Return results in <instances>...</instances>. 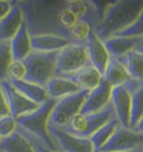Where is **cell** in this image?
Instances as JSON below:
<instances>
[{
    "instance_id": "f1b7e54d",
    "label": "cell",
    "mask_w": 143,
    "mask_h": 152,
    "mask_svg": "<svg viewBox=\"0 0 143 152\" xmlns=\"http://www.w3.org/2000/svg\"><path fill=\"white\" fill-rule=\"evenodd\" d=\"M18 131H19L20 133H23L25 137L28 139L29 142L33 144V147L35 148V150L37 152H61L58 149H50V148H48L47 145H46L43 141H40L38 138L34 137L33 134L28 133L27 131L23 130V129L19 128V126H18Z\"/></svg>"
},
{
    "instance_id": "484cf974",
    "label": "cell",
    "mask_w": 143,
    "mask_h": 152,
    "mask_svg": "<svg viewBox=\"0 0 143 152\" xmlns=\"http://www.w3.org/2000/svg\"><path fill=\"white\" fill-rule=\"evenodd\" d=\"M27 77V67L24 61L12 59L8 68V81H24Z\"/></svg>"
},
{
    "instance_id": "ba28073f",
    "label": "cell",
    "mask_w": 143,
    "mask_h": 152,
    "mask_svg": "<svg viewBox=\"0 0 143 152\" xmlns=\"http://www.w3.org/2000/svg\"><path fill=\"white\" fill-rule=\"evenodd\" d=\"M48 133L55 148L61 152H95L90 139L75 137L63 129L52 125H48Z\"/></svg>"
},
{
    "instance_id": "d6a6232c",
    "label": "cell",
    "mask_w": 143,
    "mask_h": 152,
    "mask_svg": "<svg viewBox=\"0 0 143 152\" xmlns=\"http://www.w3.org/2000/svg\"><path fill=\"white\" fill-rule=\"evenodd\" d=\"M139 46L143 48V38H141V40H140V45H139Z\"/></svg>"
},
{
    "instance_id": "603a6c76",
    "label": "cell",
    "mask_w": 143,
    "mask_h": 152,
    "mask_svg": "<svg viewBox=\"0 0 143 152\" xmlns=\"http://www.w3.org/2000/svg\"><path fill=\"white\" fill-rule=\"evenodd\" d=\"M0 151L1 152H37L29 142V140L23 133L17 131L11 134L10 137L2 139L0 143Z\"/></svg>"
},
{
    "instance_id": "7c38bea8",
    "label": "cell",
    "mask_w": 143,
    "mask_h": 152,
    "mask_svg": "<svg viewBox=\"0 0 143 152\" xmlns=\"http://www.w3.org/2000/svg\"><path fill=\"white\" fill-rule=\"evenodd\" d=\"M85 46L87 49V56L92 66H94L103 75L105 68L111 59L110 53L105 46L104 42L101 39L94 31L90 34L88 38L86 39Z\"/></svg>"
},
{
    "instance_id": "d6986e66",
    "label": "cell",
    "mask_w": 143,
    "mask_h": 152,
    "mask_svg": "<svg viewBox=\"0 0 143 152\" xmlns=\"http://www.w3.org/2000/svg\"><path fill=\"white\" fill-rule=\"evenodd\" d=\"M103 80L107 82L112 87H117L128 84L131 80V76L126 67L124 66V64L119 58L111 57L103 74Z\"/></svg>"
},
{
    "instance_id": "6da1fadb",
    "label": "cell",
    "mask_w": 143,
    "mask_h": 152,
    "mask_svg": "<svg viewBox=\"0 0 143 152\" xmlns=\"http://www.w3.org/2000/svg\"><path fill=\"white\" fill-rule=\"evenodd\" d=\"M143 9V0H120L106 6L100 24L94 33L104 42L129 28L139 18Z\"/></svg>"
},
{
    "instance_id": "277c9868",
    "label": "cell",
    "mask_w": 143,
    "mask_h": 152,
    "mask_svg": "<svg viewBox=\"0 0 143 152\" xmlns=\"http://www.w3.org/2000/svg\"><path fill=\"white\" fill-rule=\"evenodd\" d=\"M114 118L115 113L110 104L105 110L97 113H78L69 121L65 128H63V130L75 137L90 139L98 129Z\"/></svg>"
},
{
    "instance_id": "3957f363",
    "label": "cell",
    "mask_w": 143,
    "mask_h": 152,
    "mask_svg": "<svg viewBox=\"0 0 143 152\" xmlns=\"http://www.w3.org/2000/svg\"><path fill=\"white\" fill-rule=\"evenodd\" d=\"M57 53L33 52L24 59L27 67L26 81L46 86L48 82L56 75Z\"/></svg>"
},
{
    "instance_id": "d590c367",
    "label": "cell",
    "mask_w": 143,
    "mask_h": 152,
    "mask_svg": "<svg viewBox=\"0 0 143 152\" xmlns=\"http://www.w3.org/2000/svg\"><path fill=\"white\" fill-rule=\"evenodd\" d=\"M132 152H133V151H132Z\"/></svg>"
},
{
    "instance_id": "4fadbf2b",
    "label": "cell",
    "mask_w": 143,
    "mask_h": 152,
    "mask_svg": "<svg viewBox=\"0 0 143 152\" xmlns=\"http://www.w3.org/2000/svg\"><path fill=\"white\" fill-rule=\"evenodd\" d=\"M24 23V10L19 5V1H14L11 11L0 21V40L10 42Z\"/></svg>"
},
{
    "instance_id": "5bb4252c",
    "label": "cell",
    "mask_w": 143,
    "mask_h": 152,
    "mask_svg": "<svg viewBox=\"0 0 143 152\" xmlns=\"http://www.w3.org/2000/svg\"><path fill=\"white\" fill-rule=\"evenodd\" d=\"M65 77L69 78L80 90L87 92L94 90L103 82V75L91 64Z\"/></svg>"
},
{
    "instance_id": "e575fe53",
    "label": "cell",
    "mask_w": 143,
    "mask_h": 152,
    "mask_svg": "<svg viewBox=\"0 0 143 152\" xmlns=\"http://www.w3.org/2000/svg\"><path fill=\"white\" fill-rule=\"evenodd\" d=\"M139 152H143V148H142V149H141V150H140Z\"/></svg>"
},
{
    "instance_id": "f546056e",
    "label": "cell",
    "mask_w": 143,
    "mask_h": 152,
    "mask_svg": "<svg viewBox=\"0 0 143 152\" xmlns=\"http://www.w3.org/2000/svg\"><path fill=\"white\" fill-rule=\"evenodd\" d=\"M9 106H8V102H7V97L5 95V92L1 87L0 84V118L5 116V115H9Z\"/></svg>"
},
{
    "instance_id": "8fae6325",
    "label": "cell",
    "mask_w": 143,
    "mask_h": 152,
    "mask_svg": "<svg viewBox=\"0 0 143 152\" xmlns=\"http://www.w3.org/2000/svg\"><path fill=\"white\" fill-rule=\"evenodd\" d=\"M111 105L115 113V118L124 128H130L131 123V93L126 86L113 87L111 96Z\"/></svg>"
},
{
    "instance_id": "cb8c5ba5",
    "label": "cell",
    "mask_w": 143,
    "mask_h": 152,
    "mask_svg": "<svg viewBox=\"0 0 143 152\" xmlns=\"http://www.w3.org/2000/svg\"><path fill=\"white\" fill-rule=\"evenodd\" d=\"M120 125V122L117 121L116 118L112 119L109 121L106 124H104L102 128H100L96 131L93 135H92L90 140H91L93 147L95 149V152H98L104 147L106 143L109 142V140L112 138V135L115 133V131L117 130Z\"/></svg>"
},
{
    "instance_id": "52a82bcc",
    "label": "cell",
    "mask_w": 143,
    "mask_h": 152,
    "mask_svg": "<svg viewBox=\"0 0 143 152\" xmlns=\"http://www.w3.org/2000/svg\"><path fill=\"white\" fill-rule=\"evenodd\" d=\"M143 148V133L120 125L98 152H139Z\"/></svg>"
},
{
    "instance_id": "44dd1931",
    "label": "cell",
    "mask_w": 143,
    "mask_h": 152,
    "mask_svg": "<svg viewBox=\"0 0 143 152\" xmlns=\"http://www.w3.org/2000/svg\"><path fill=\"white\" fill-rule=\"evenodd\" d=\"M141 38H132V37H121V36H113L104 40V44L107 52L110 53L111 57L121 58L126 55L129 52L133 50L140 45Z\"/></svg>"
},
{
    "instance_id": "5b68a950",
    "label": "cell",
    "mask_w": 143,
    "mask_h": 152,
    "mask_svg": "<svg viewBox=\"0 0 143 152\" xmlns=\"http://www.w3.org/2000/svg\"><path fill=\"white\" fill-rule=\"evenodd\" d=\"M87 94V91H80L75 94L68 95L56 101L49 116L48 125L59 129L65 128L75 115L81 113Z\"/></svg>"
},
{
    "instance_id": "4dcf8cb0",
    "label": "cell",
    "mask_w": 143,
    "mask_h": 152,
    "mask_svg": "<svg viewBox=\"0 0 143 152\" xmlns=\"http://www.w3.org/2000/svg\"><path fill=\"white\" fill-rule=\"evenodd\" d=\"M14 6V1L9 0H0V21L9 14Z\"/></svg>"
},
{
    "instance_id": "9a60e30c",
    "label": "cell",
    "mask_w": 143,
    "mask_h": 152,
    "mask_svg": "<svg viewBox=\"0 0 143 152\" xmlns=\"http://www.w3.org/2000/svg\"><path fill=\"white\" fill-rule=\"evenodd\" d=\"M9 46L12 58L16 61H24L25 58L33 52L31 36L29 34L28 27H27L26 23L21 25L19 30L10 39Z\"/></svg>"
},
{
    "instance_id": "2e32d148",
    "label": "cell",
    "mask_w": 143,
    "mask_h": 152,
    "mask_svg": "<svg viewBox=\"0 0 143 152\" xmlns=\"http://www.w3.org/2000/svg\"><path fill=\"white\" fill-rule=\"evenodd\" d=\"M71 44L66 38L57 35H35L31 36V47L35 52L43 53H58Z\"/></svg>"
},
{
    "instance_id": "4316f807",
    "label": "cell",
    "mask_w": 143,
    "mask_h": 152,
    "mask_svg": "<svg viewBox=\"0 0 143 152\" xmlns=\"http://www.w3.org/2000/svg\"><path fill=\"white\" fill-rule=\"evenodd\" d=\"M18 129L17 119H15L12 115H5L0 118V137L6 139L14 134Z\"/></svg>"
},
{
    "instance_id": "83f0119b",
    "label": "cell",
    "mask_w": 143,
    "mask_h": 152,
    "mask_svg": "<svg viewBox=\"0 0 143 152\" xmlns=\"http://www.w3.org/2000/svg\"><path fill=\"white\" fill-rule=\"evenodd\" d=\"M116 36L121 37H132V38H143V9L139 18L134 21L133 25H131L129 28L121 31Z\"/></svg>"
},
{
    "instance_id": "e0dca14e",
    "label": "cell",
    "mask_w": 143,
    "mask_h": 152,
    "mask_svg": "<svg viewBox=\"0 0 143 152\" xmlns=\"http://www.w3.org/2000/svg\"><path fill=\"white\" fill-rule=\"evenodd\" d=\"M45 87H46L47 94L49 96V100L53 101H58L65 96L75 94L77 92L82 91L69 78L59 75L54 76L46 84Z\"/></svg>"
},
{
    "instance_id": "7a4b0ae2",
    "label": "cell",
    "mask_w": 143,
    "mask_h": 152,
    "mask_svg": "<svg viewBox=\"0 0 143 152\" xmlns=\"http://www.w3.org/2000/svg\"><path fill=\"white\" fill-rule=\"evenodd\" d=\"M55 102L56 101L48 100L44 104L39 105L31 113L17 119L19 128L33 134L34 137L38 138L50 149H56L48 133V121H49V116L55 105Z\"/></svg>"
},
{
    "instance_id": "30bf717a",
    "label": "cell",
    "mask_w": 143,
    "mask_h": 152,
    "mask_svg": "<svg viewBox=\"0 0 143 152\" xmlns=\"http://www.w3.org/2000/svg\"><path fill=\"white\" fill-rule=\"evenodd\" d=\"M112 90L113 87L103 80V82L97 87L88 92L81 110V113H97L106 109L111 104Z\"/></svg>"
},
{
    "instance_id": "1f68e13d",
    "label": "cell",
    "mask_w": 143,
    "mask_h": 152,
    "mask_svg": "<svg viewBox=\"0 0 143 152\" xmlns=\"http://www.w3.org/2000/svg\"><path fill=\"white\" fill-rule=\"evenodd\" d=\"M133 130H135V131H138V132L143 133V116H142V119H141V120H140V121L138 122V124L135 125V128H134Z\"/></svg>"
},
{
    "instance_id": "ffe728a7",
    "label": "cell",
    "mask_w": 143,
    "mask_h": 152,
    "mask_svg": "<svg viewBox=\"0 0 143 152\" xmlns=\"http://www.w3.org/2000/svg\"><path fill=\"white\" fill-rule=\"evenodd\" d=\"M9 82L19 93H21L25 97H27L28 100H30L31 102L36 103V104H44L45 102H47L49 100V96H48L45 86L35 84V83L28 82L26 81V80H24V81Z\"/></svg>"
},
{
    "instance_id": "8d00e7d4",
    "label": "cell",
    "mask_w": 143,
    "mask_h": 152,
    "mask_svg": "<svg viewBox=\"0 0 143 152\" xmlns=\"http://www.w3.org/2000/svg\"><path fill=\"white\" fill-rule=\"evenodd\" d=\"M0 152H1V151H0Z\"/></svg>"
},
{
    "instance_id": "ac0fdd59",
    "label": "cell",
    "mask_w": 143,
    "mask_h": 152,
    "mask_svg": "<svg viewBox=\"0 0 143 152\" xmlns=\"http://www.w3.org/2000/svg\"><path fill=\"white\" fill-rule=\"evenodd\" d=\"M131 93V123L130 128L134 129L143 116V82L130 80L125 84Z\"/></svg>"
},
{
    "instance_id": "d4e9b609",
    "label": "cell",
    "mask_w": 143,
    "mask_h": 152,
    "mask_svg": "<svg viewBox=\"0 0 143 152\" xmlns=\"http://www.w3.org/2000/svg\"><path fill=\"white\" fill-rule=\"evenodd\" d=\"M12 59L9 42L0 40V83L8 81V68Z\"/></svg>"
},
{
    "instance_id": "7402d4cb",
    "label": "cell",
    "mask_w": 143,
    "mask_h": 152,
    "mask_svg": "<svg viewBox=\"0 0 143 152\" xmlns=\"http://www.w3.org/2000/svg\"><path fill=\"white\" fill-rule=\"evenodd\" d=\"M124 64L132 80L143 82V48L138 46L126 55L119 58Z\"/></svg>"
},
{
    "instance_id": "836d02e7",
    "label": "cell",
    "mask_w": 143,
    "mask_h": 152,
    "mask_svg": "<svg viewBox=\"0 0 143 152\" xmlns=\"http://www.w3.org/2000/svg\"><path fill=\"white\" fill-rule=\"evenodd\" d=\"M1 141H2V138H1V137H0V143H1Z\"/></svg>"
},
{
    "instance_id": "8992f818",
    "label": "cell",
    "mask_w": 143,
    "mask_h": 152,
    "mask_svg": "<svg viewBox=\"0 0 143 152\" xmlns=\"http://www.w3.org/2000/svg\"><path fill=\"white\" fill-rule=\"evenodd\" d=\"M88 64L85 43H71L57 53L56 75H71Z\"/></svg>"
},
{
    "instance_id": "9c48e42d",
    "label": "cell",
    "mask_w": 143,
    "mask_h": 152,
    "mask_svg": "<svg viewBox=\"0 0 143 152\" xmlns=\"http://www.w3.org/2000/svg\"><path fill=\"white\" fill-rule=\"evenodd\" d=\"M0 84L7 97L10 115H12L15 119H19L24 115L31 113L39 106L38 104L31 102L21 93H19L9 81H5Z\"/></svg>"
}]
</instances>
